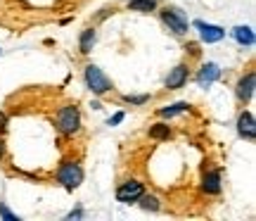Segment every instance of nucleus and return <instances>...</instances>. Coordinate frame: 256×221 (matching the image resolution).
<instances>
[{"label": "nucleus", "mask_w": 256, "mask_h": 221, "mask_svg": "<svg viewBox=\"0 0 256 221\" xmlns=\"http://www.w3.org/2000/svg\"><path fill=\"white\" fill-rule=\"evenodd\" d=\"M121 121H124V112H119V114H114V117H112L110 126H116V124H121Z\"/></svg>", "instance_id": "obj_20"}, {"label": "nucleus", "mask_w": 256, "mask_h": 221, "mask_svg": "<svg viewBox=\"0 0 256 221\" xmlns=\"http://www.w3.org/2000/svg\"><path fill=\"white\" fill-rule=\"evenodd\" d=\"M128 8L133 12H152L156 8V0H130Z\"/></svg>", "instance_id": "obj_15"}, {"label": "nucleus", "mask_w": 256, "mask_h": 221, "mask_svg": "<svg viewBox=\"0 0 256 221\" xmlns=\"http://www.w3.org/2000/svg\"><path fill=\"white\" fill-rule=\"evenodd\" d=\"M2 155H5V143L0 140V159H2Z\"/></svg>", "instance_id": "obj_23"}, {"label": "nucleus", "mask_w": 256, "mask_h": 221, "mask_svg": "<svg viewBox=\"0 0 256 221\" xmlns=\"http://www.w3.org/2000/svg\"><path fill=\"white\" fill-rule=\"evenodd\" d=\"M220 76V67L214 65V62H206V65L200 69V74H197V83H200L202 88H209L211 83H216Z\"/></svg>", "instance_id": "obj_9"}, {"label": "nucleus", "mask_w": 256, "mask_h": 221, "mask_svg": "<svg viewBox=\"0 0 256 221\" xmlns=\"http://www.w3.org/2000/svg\"><path fill=\"white\" fill-rule=\"evenodd\" d=\"M168 136H171V126L168 124H154L150 129V138H154V140H166Z\"/></svg>", "instance_id": "obj_14"}, {"label": "nucleus", "mask_w": 256, "mask_h": 221, "mask_svg": "<svg viewBox=\"0 0 256 221\" xmlns=\"http://www.w3.org/2000/svg\"><path fill=\"white\" fill-rule=\"evenodd\" d=\"M95 29H86V31H83L81 34V53L83 55H88V53H90L92 50V46H95Z\"/></svg>", "instance_id": "obj_13"}, {"label": "nucleus", "mask_w": 256, "mask_h": 221, "mask_svg": "<svg viewBox=\"0 0 256 221\" xmlns=\"http://www.w3.org/2000/svg\"><path fill=\"white\" fill-rule=\"evenodd\" d=\"M232 36H235L240 46H254V31L249 27H238L232 31Z\"/></svg>", "instance_id": "obj_12"}, {"label": "nucleus", "mask_w": 256, "mask_h": 221, "mask_svg": "<svg viewBox=\"0 0 256 221\" xmlns=\"http://www.w3.org/2000/svg\"><path fill=\"white\" fill-rule=\"evenodd\" d=\"M188 76H190V72H188V67L185 65L174 67V69L168 72V76H166V88H168V91L183 88L185 83H188Z\"/></svg>", "instance_id": "obj_7"}, {"label": "nucleus", "mask_w": 256, "mask_h": 221, "mask_svg": "<svg viewBox=\"0 0 256 221\" xmlns=\"http://www.w3.org/2000/svg\"><path fill=\"white\" fill-rule=\"evenodd\" d=\"M194 27L200 29L202 41H204V43H218V41H223V36H226V31H223L220 27H216V24H204V22H194Z\"/></svg>", "instance_id": "obj_8"}, {"label": "nucleus", "mask_w": 256, "mask_h": 221, "mask_svg": "<svg viewBox=\"0 0 256 221\" xmlns=\"http://www.w3.org/2000/svg\"><path fill=\"white\" fill-rule=\"evenodd\" d=\"M162 22H164L174 34H178V36L188 34V19L183 17V12H180V10H174V8L162 10Z\"/></svg>", "instance_id": "obj_4"}, {"label": "nucleus", "mask_w": 256, "mask_h": 221, "mask_svg": "<svg viewBox=\"0 0 256 221\" xmlns=\"http://www.w3.org/2000/svg\"><path fill=\"white\" fill-rule=\"evenodd\" d=\"M0 216H2V219H8V221H19L17 216H14V214H12L8 207H5V204H0Z\"/></svg>", "instance_id": "obj_19"}, {"label": "nucleus", "mask_w": 256, "mask_h": 221, "mask_svg": "<svg viewBox=\"0 0 256 221\" xmlns=\"http://www.w3.org/2000/svg\"><path fill=\"white\" fill-rule=\"evenodd\" d=\"M254 88H256V74L249 72L247 76H242L238 83V88H235V93H238V100L240 102H249L252 100V95H254Z\"/></svg>", "instance_id": "obj_6"}, {"label": "nucleus", "mask_w": 256, "mask_h": 221, "mask_svg": "<svg viewBox=\"0 0 256 221\" xmlns=\"http://www.w3.org/2000/svg\"><path fill=\"white\" fill-rule=\"evenodd\" d=\"M138 200H140V207H142V209H152V212H156V209H159V200H156L154 195H145V193H142Z\"/></svg>", "instance_id": "obj_17"}, {"label": "nucleus", "mask_w": 256, "mask_h": 221, "mask_svg": "<svg viewBox=\"0 0 256 221\" xmlns=\"http://www.w3.org/2000/svg\"><path fill=\"white\" fill-rule=\"evenodd\" d=\"M188 107H190L188 102H174L171 107H162V110H159V114H162V117H176V114H183V112H188Z\"/></svg>", "instance_id": "obj_16"}, {"label": "nucleus", "mask_w": 256, "mask_h": 221, "mask_svg": "<svg viewBox=\"0 0 256 221\" xmlns=\"http://www.w3.org/2000/svg\"><path fill=\"white\" fill-rule=\"evenodd\" d=\"M57 181L66 188V190H74V188H78L83 181V171L81 166L76 164V162H64L60 166V171H57Z\"/></svg>", "instance_id": "obj_2"}, {"label": "nucleus", "mask_w": 256, "mask_h": 221, "mask_svg": "<svg viewBox=\"0 0 256 221\" xmlns=\"http://www.w3.org/2000/svg\"><path fill=\"white\" fill-rule=\"evenodd\" d=\"M188 48H190V53H192V55H200V50H197V43H190Z\"/></svg>", "instance_id": "obj_22"}, {"label": "nucleus", "mask_w": 256, "mask_h": 221, "mask_svg": "<svg viewBox=\"0 0 256 221\" xmlns=\"http://www.w3.org/2000/svg\"><path fill=\"white\" fill-rule=\"evenodd\" d=\"M5 124H8V117L0 112V131H5Z\"/></svg>", "instance_id": "obj_21"}, {"label": "nucleus", "mask_w": 256, "mask_h": 221, "mask_svg": "<svg viewBox=\"0 0 256 221\" xmlns=\"http://www.w3.org/2000/svg\"><path fill=\"white\" fill-rule=\"evenodd\" d=\"M202 188H204L209 195H218L220 193V174H218V171H206Z\"/></svg>", "instance_id": "obj_11"}, {"label": "nucleus", "mask_w": 256, "mask_h": 221, "mask_svg": "<svg viewBox=\"0 0 256 221\" xmlns=\"http://www.w3.org/2000/svg\"><path fill=\"white\" fill-rule=\"evenodd\" d=\"M57 129L66 133V136H74L76 131L81 129V114H78V107L74 105H66L57 112Z\"/></svg>", "instance_id": "obj_1"}, {"label": "nucleus", "mask_w": 256, "mask_h": 221, "mask_svg": "<svg viewBox=\"0 0 256 221\" xmlns=\"http://www.w3.org/2000/svg\"><path fill=\"white\" fill-rule=\"evenodd\" d=\"M238 131L242 138L247 140H254L256 138V124H254V117H252V112H242L238 119Z\"/></svg>", "instance_id": "obj_10"}, {"label": "nucleus", "mask_w": 256, "mask_h": 221, "mask_svg": "<svg viewBox=\"0 0 256 221\" xmlns=\"http://www.w3.org/2000/svg\"><path fill=\"white\" fill-rule=\"evenodd\" d=\"M142 193H145V190H142V183H140V181H126V183L119 185V190H116V200H119V202L130 204V202H138V197H140Z\"/></svg>", "instance_id": "obj_5"}, {"label": "nucleus", "mask_w": 256, "mask_h": 221, "mask_svg": "<svg viewBox=\"0 0 256 221\" xmlns=\"http://www.w3.org/2000/svg\"><path fill=\"white\" fill-rule=\"evenodd\" d=\"M86 83H88V88H90L95 95H104V93L112 88L110 79L102 74L100 67H95V65L86 67Z\"/></svg>", "instance_id": "obj_3"}, {"label": "nucleus", "mask_w": 256, "mask_h": 221, "mask_svg": "<svg viewBox=\"0 0 256 221\" xmlns=\"http://www.w3.org/2000/svg\"><path fill=\"white\" fill-rule=\"evenodd\" d=\"M124 100L130 102V105H145V102L150 100V95H126Z\"/></svg>", "instance_id": "obj_18"}]
</instances>
